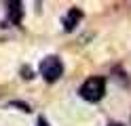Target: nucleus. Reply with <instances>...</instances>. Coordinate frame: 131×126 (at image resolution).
<instances>
[{"label":"nucleus","mask_w":131,"mask_h":126,"mask_svg":"<svg viewBox=\"0 0 131 126\" xmlns=\"http://www.w3.org/2000/svg\"><path fill=\"white\" fill-rule=\"evenodd\" d=\"M38 72H40V76H42L47 82H57L61 78V74H63V63H61V59L55 57V55L45 57L42 61H40Z\"/></svg>","instance_id":"nucleus-2"},{"label":"nucleus","mask_w":131,"mask_h":126,"mask_svg":"<svg viewBox=\"0 0 131 126\" xmlns=\"http://www.w3.org/2000/svg\"><path fill=\"white\" fill-rule=\"evenodd\" d=\"M38 126H49V122L45 120V118H42V116H40V118H38Z\"/></svg>","instance_id":"nucleus-5"},{"label":"nucleus","mask_w":131,"mask_h":126,"mask_svg":"<svg viewBox=\"0 0 131 126\" xmlns=\"http://www.w3.org/2000/svg\"><path fill=\"white\" fill-rule=\"evenodd\" d=\"M110 126H123V124H110Z\"/></svg>","instance_id":"nucleus-6"},{"label":"nucleus","mask_w":131,"mask_h":126,"mask_svg":"<svg viewBox=\"0 0 131 126\" xmlns=\"http://www.w3.org/2000/svg\"><path fill=\"white\" fill-rule=\"evenodd\" d=\"M80 19H83V11H80V8H76V6L70 8V13L63 17V30H66V32H72V30L78 25Z\"/></svg>","instance_id":"nucleus-3"},{"label":"nucleus","mask_w":131,"mask_h":126,"mask_svg":"<svg viewBox=\"0 0 131 126\" xmlns=\"http://www.w3.org/2000/svg\"><path fill=\"white\" fill-rule=\"evenodd\" d=\"M6 6H9V19H11V23L19 25L21 19H23V4L11 0V2H6Z\"/></svg>","instance_id":"nucleus-4"},{"label":"nucleus","mask_w":131,"mask_h":126,"mask_svg":"<svg viewBox=\"0 0 131 126\" xmlns=\"http://www.w3.org/2000/svg\"><path fill=\"white\" fill-rule=\"evenodd\" d=\"M78 92H80V97L85 101H89V103L102 101L104 92H106V78L104 76H91V78H87Z\"/></svg>","instance_id":"nucleus-1"}]
</instances>
